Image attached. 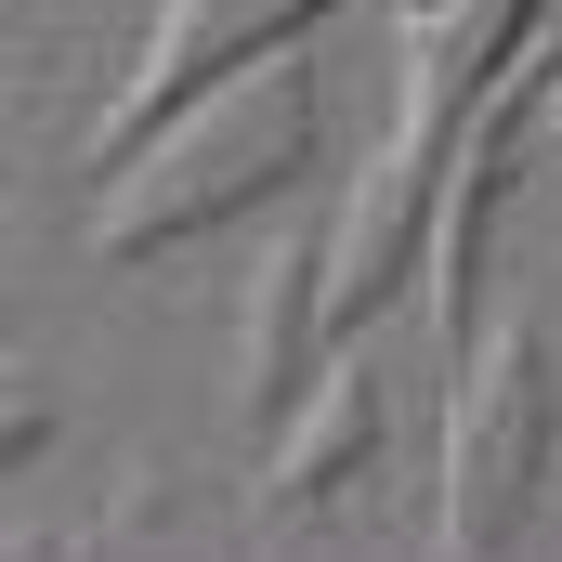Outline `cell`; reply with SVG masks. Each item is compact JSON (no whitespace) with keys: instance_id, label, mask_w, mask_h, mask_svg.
Returning a JSON list of instances; mask_svg holds the SVG:
<instances>
[{"instance_id":"3957f363","label":"cell","mask_w":562,"mask_h":562,"mask_svg":"<svg viewBox=\"0 0 562 562\" xmlns=\"http://www.w3.org/2000/svg\"><path fill=\"white\" fill-rule=\"evenodd\" d=\"M314 13H327V0H157L144 66H132V92H119V119H105V144H144L183 92H210L223 66L301 53V26H314Z\"/></svg>"},{"instance_id":"277c9868","label":"cell","mask_w":562,"mask_h":562,"mask_svg":"<svg viewBox=\"0 0 562 562\" xmlns=\"http://www.w3.org/2000/svg\"><path fill=\"white\" fill-rule=\"evenodd\" d=\"M537 13L550 0H419L406 13V119L393 132H445L458 144V119L497 92V66L537 40Z\"/></svg>"},{"instance_id":"5b68a950","label":"cell","mask_w":562,"mask_h":562,"mask_svg":"<svg viewBox=\"0 0 562 562\" xmlns=\"http://www.w3.org/2000/svg\"><path fill=\"white\" fill-rule=\"evenodd\" d=\"M367 431H380V380H367V353L340 340L327 393H314V406H301V431L262 458V497H327L340 471H367Z\"/></svg>"},{"instance_id":"6da1fadb","label":"cell","mask_w":562,"mask_h":562,"mask_svg":"<svg viewBox=\"0 0 562 562\" xmlns=\"http://www.w3.org/2000/svg\"><path fill=\"white\" fill-rule=\"evenodd\" d=\"M301 157H314V66H301V53L223 66L210 92H183L144 144L105 157V183H92V249H105V262H157V249L236 223L249 196H276Z\"/></svg>"},{"instance_id":"7a4b0ae2","label":"cell","mask_w":562,"mask_h":562,"mask_svg":"<svg viewBox=\"0 0 562 562\" xmlns=\"http://www.w3.org/2000/svg\"><path fill=\"white\" fill-rule=\"evenodd\" d=\"M537 458H550V353H537V314H497V327H471L431 537L445 550H497L524 524V497H537Z\"/></svg>"}]
</instances>
